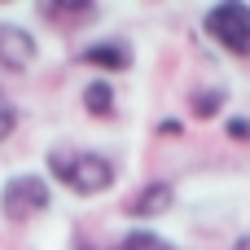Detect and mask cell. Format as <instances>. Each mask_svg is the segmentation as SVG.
<instances>
[{
  "mask_svg": "<svg viewBox=\"0 0 250 250\" xmlns=\"http://www.w3.org/2000/svg\"><path fill=\"white\" fill-rule=\"evenodd\" d=\"M48 171H53V180H62L79 198H97V193L114 189V176H119L114 163L105 154H97V149H53Z\"/></svg>",
  "mask_w": 250,
  "mask_h": 250,
  "instance_id": "cell-1",
  "label": "cell"
},
{
  "mask_svg": "<svg viewBox=\"0 0 250 250\" xmlns=\"http://www.w3.org/2000/svg\"><path fill=\"white\" fill-rule=\"evenodd\" d=\"M48 207H53V189L35 171H18L0 185V220L4 224H31Z\"/></svg>",
  "mask_w": 250,
  "mask_h": 250,
  "instance_id": "cell-2",
  "label": "cell"
},
{
  "mask_svg": "<svg viewBox=\"0 0 250 250\" xmlns=\"http://www.w3.org/2000/svg\"><path fill=\"white\" fill-rule=\"evenodd\" d=\"M202 31L233 57H250V4L242 0H220L207 9Z\"/></svg>",
  "mask_w": 250,
  "mask_h": 250,
  "instance_id": "cell-3",
  "label": "cell"
},
{
  "mask_svg": "<svg viewBox=\"0 0 250 250\" xmlns=\"http://www.w3.org/2000/svg\"><path fill=\"white\" fill-rule=\"evenodd\" d=\"M171 207H176V185L149 180V185H141V189L123 202V215H127V220H158V215H167Z\"/></svg>",
  "mask_w": 250,
  "mask_h": 250,
  "instance_id": "cell-4",
  "label": "cell"
},
{
  "mask_svg": "<svg viewBox=\"0 0 250 250\" xmlns=\"http://www.w3.org/2000/svg\"><path fill=\"white\" fill-rule=\"evenodd\" d=\"M35 57H40L35 35L18 22H0V66L4 70H26Z\"/></svg>",
  "mask_w": 250,
  "mask_h": 250,
  "instance_id": "cell-5",
  "label": "cell"
},
{
  "mask_svg": "<svg viewBox=\"0 0 250 250\" xmlns=\"http://www.w3.org/2000/svg\"><path fill=\"white\" fill-rule=\"evenodd\" d=\"M83 66H97L105 75H119V70H132V44L127 40H97L79 53Z\"/></svg>",
  "mask_w": 250,
  "mask_h": 250,
  "instance_id": "cell-6",
  "label": "cell"
},
{
  "mask_svg": "<svg viewBox=\"0 0 250 250\" xmlns=\"http://www.w3.org/2000/svg\"><path fill=\"white\" fill-rule=\"evenodd\" d=\"M35 18H48V22H57V26H88V22L101 18V4H92V0H75V4L44 0V4H35Z\"/></svg>",
  "mask_w": 250,
  "mask_h": 250,
  "instance_id": "cell-7",
  "label": "cell"
},
{
  "mask_svg": "<svg viewBox=\"0 0 250 250\" xmlns=\"http://www.w3.org/2000/svg\"><path fill=\"white\" fill-rule=\"evenodd\" d=\"M83 110H88L92 119H114V114H119L114 83H110V79H92V83H83Z\"/></svg>",
  "mask_w": 250,
  "mask_h": 250,
  "instance_id": "cell-8",
  "label": "cell"
},
{
  "mask_svg": "<svg viewBox=\"0 0 250 250\" xmlns=\"http://www.w3.org/2000/svg\"><path fill=\"white\" fill-rule=\"evenodd\" d=\"M224 101H229L224 88H198V92H189V114L193 119H215L224 110Z\"/></svg>",
  "mask_w": 250,
  "mask_h": 250,
  "instance_id": "cell-9",
  "label": "cell"
},
{
  "mask_svg": "<svg viewBox=\"0 0 250 250\" xmlns=\"http://www.w3.org/2000/svg\"><path fill=\"white\" fill-rule=\"evenodd\" d=\"M119 250H176V242H167L154 229H127L123 242H119Z\"/></svg>",
  "mask_w": 250,
  "mask_h": 250,
  "instance_id": "cell-10",
  "label": "cell"
},
{
  "mask_svg": "<svg viewBox=\"0 0 250 250\" xmlns=\"http://www.w3.org/2000/svg\"><path fill=\"white\" fill-rule=\"evenodd\" d=\"M13 132H18V105L0 97V141H9Z\"/></svg>",
  "mask_w": 250,
  "mask_h": 250,
  "instance_id": "cell-11",
  "label": "cell"
},
{
  "mask_svg": "<svg viewBox=\"0 0 250 250\" xmlns=\"http://www.w3.org/2000/svg\"><path fill=\"white\" fill-rule=\"evenodd\" d=\"M224 132H229V141H250V119L246 114H233V119L224 123Z\"/></svg>",
  "mask_w": 250,
  "mask_h": 250,
  "instance_id": "cell-12",
  "label": "cell"
},
{
  "mask_svg": "<svg viewBox=\"0 0 250 250\" xmlns=\"http://www.w3.org/2000/svg\"><path fill=\"white\" fill-rule=\"evenodd\" d=\"M180 132H185L180 119H163V123H158V136H180Z\"/></svg>",
  "mask_w": 250,
  "mask_h": 250,
  "instance_id": "cell-13",
  "label": "cell"
},
{
  "mask_svg": "<svg viewBox=\"0 0 250 250\" xmlns=\"http://www.w3.org/2000/svg\"><path fill=\"white\" fill-rule=\"evenodd\" d=\"M229 250H250V233H242V237H237V242H233Z\"/></svg>",
  "mask_w": 250,
  "mask_h": 250,
  "instance_id": "cell-14",
  "label": "cell"
},
{
  "mask_svg": "<svg viewBox=\"0 0 250 250\" xmlns=\"http://www.w3.org/2000/svg\"><path fill=\"white\" fill-rule=\"evenodd\" d=\"M75 250H92V246H88V237H75Z\"/></svg>",
  "mask_w": 250,
  "mask_h": 250,
  "instance_id": "cell-15",
  "label": "cell"
}]
</instances>
